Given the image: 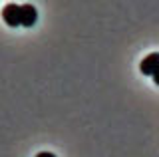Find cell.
<instances>
[{"label": "cell", "instance_id": "1", "mask_svg": "<svg viewBox=\"0 0 159 157\" xmlns=\"http://www.w3.org/2000/svg\"><path fill=\"white\" fill-rule=\"evenodd\" d=\"M2 20L6 22L8 26H12V28L20 26V4L8 2L6 6L2 8Z\"/></svg>", "mask_w": 159, "mask_h": 157}, {"label": "cell", "instance_id": "2", "mask_svg": "<svg viewBox=\"0 0 159 157\" xmlns=\"http://www.w3.org/2000/svg\"><path fill=\"white\" fill-rule=\"evenodd\" d=\"M139 70H141V74L153 78V74L159 70V52L147 54V56L141 60V64H139Z\"/></svg>", "mask_w": 159, "mask_h": 157}, {"label": "cell", "instance_id": "3", "mask_svg": "<svg viewBox=\"0 0 159 157\" xmlns=\"http://www.w3.org/2000/svg\"><path fill=\"white\" fill-rule=\"evenodd\" d=\"M38 20V12L32 4H20V26H34Z\"/></svg>", "mask_w": 159, "mask_h": 157}, {"label": "cell", "instance_id": "4", "mask_svg": "<svg viewBox=\"0 0 159 157\" xmlns=\"http://www.w3.org/2000/svg\"><path fill=\"white\" fill-rule=\"evenodd\" d=\"M36 157H56L54 153H50V151H42V153H38Z\"/></svg>", "mask_w": 159, "mask_h": 157}, {"label": "cell", "instance_id": "5", "mask_svg": "<svg viewBox=\"0 0 159 157\" xmlns=\"http://www.w3.org/2000/svg\"><path fill=\"white\" fill-rule=\"evenodd\" d=\"M153 82H155V86H159V70L153 74Z\"/></svg>", "mask_w": 159, "mask_h": 157}]
</instances>
